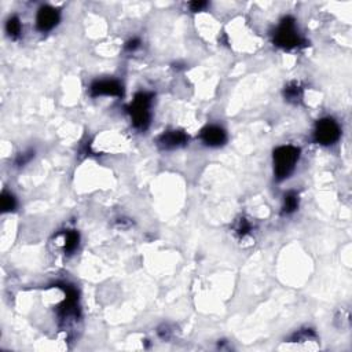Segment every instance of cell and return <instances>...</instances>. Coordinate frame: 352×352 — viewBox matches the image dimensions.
Returning <instances> with one entry per match:
<instances>
[{"label":"cell","mask_w":352,"mask_h":352,"mask_svg":"<svg viewBox=\"0 0 352 352\" xmlns=\"http://www.w3.org/2000/svg\"><path fill=\"white\" fill-rule=\"evenodd\" d=\"M300 158V149L292 145L279 146L274 150V173L276 181H285L295 171V167Z\"/></svg>","instance_id":"obj_1"},{"label":"cell","mask_w":352,"mask_h":352,"mask_svg":"<svg viewBox=\"0 0 352 352\" xmlns=\"http://www.w3.org/2000/svg\"><path fill=\"white\" fill-rule=\"evenodd\" d=\"M154 95L150 92H138L133 100L127 108L129 116L132 119L133 127L139 131H146L150 125V106H152Z\"/></svg>","instance_id":"obj_2"},{"label":"cell","mask_w":352,"mask_h":352,"mask_svg":"<svg viewBox=\"0 0 352 352\" xmlns=\"http://www.w3.org/2000/svg\"><path fill=\"white\" fill-rule=\"evenodd\" d=\"M274 43L284 50H293V48L304 46L305 42L300 36L293 17L288 15L282 19L281 24L278 25L275 33H274Z\"/></svg>","instance_id":"obj_3"},{"label":"cell","mask_w":352,"mask_h":352,"mask_svg":"<svg viewBox=\"0 0 352 352\" xmlns=\"http://www.w3.org/2000/svg\"><path fill=\"white\" fill-rule=\"evenodd\" d=\"M341 135V129L340 125L332 117H325L316 121L314 131V139L315 142L324 146H329L333 145L338 140Z\"/></svg>","instance_id":"obj_4"},{"label":"cell","mask_w":352,"mask_h":352,"mask_svg":"<svg viewBox=\"0 0 352 352\" xmlns=\"http://www.w3.org/2000/svg\"><path fill=\"white\" fill-rule=\"evenodd\" d=\"M91 96H123L124 90L117 80H96L90 87Z\"/></svg>","instance_id":"obj_5"},{"label":"cell","mask_w":352,"mask_h":352,"mask_svg":"<svg viewBox=\"0 0 352 352\" xmlns=\"http://www.w3.org/2000/svg\"><path fill=\"white\" fill-rule=\"evenodd\" d=\"M59 11L54 9L51 6H43L40 7L38 11V17H36V25L40 32H48L58 25L59 22Z\"/></svg>","instance_id":"obj_6"},{"label":"cell","mask_w":352,"mask_h":352,"mask_svg":"<svg viewBox=\"0 0 352 352\" xmlns=\"http://www.w3.org/2000/svg\"><path fill=\"white\" fill-rule=\"evenodd\" d=\"M189 142V136L187 133L183 131H167V132L161 133L157 139L158 148L162 150H173V149H179L186 146Z\"/></svg>","instance_id":"obj_7"},{"label":"cell","mask_w":352,"mask_h":352,"mask_svg":"<svg viewBox=\"0 0 352 352\" xmlns=\"http://www.w3.org/2000/svg\"><path fill=\"white\" fill-rule=\"evenodd\" d=\"M200 139L209 148H219L227 140V133L218 125H208L201 131Z\"/></svg>","instance_id":"obj_8"},{"label":"cell","mask_w":352,"mask_h":352,"mask_svg":"<svg viewBox=\"0 0 352 352\" xmlns=\"http://www.w3.org/2000/svg\"><path fill=\"white\" fill-rule=\"evenodd\" d=\"M284 95H285L286 100H289L292 103H299L300 100L303 99V87L300 86L299 83L293 81L285 87Z\"/></svg>","instance_id":"obj_9"},{"label":"cell","mask_w":352,"mask_h":352,"mask_svg":"<svg viewBox=\"0 0 352 352\" xmlns=\"http://www.w3.org/2000/svg\"><path fill=\"white\" fill-rule=\"evenodd\" d=\"M299 208V194L296 191H289L284 197L282 215H291Z\"/></svg>","instance_id":"obj_10"},{"label":"cell","mask_w":352,"mask_h":352,"mask_svg":"<svg viewBox=\"0 0 352 352\" xmlns=\"http://www.w3.org/2000/svg\"><path fill=\"white\" fill-rule=\"evenodd\" d=\"M79 241H80V235L76 230H67L65 233V245H63V251L67 255H72L79 247Z\"/></svg>","instance_id":"obj_11"},{"label":"cell","mask_w":352,"mask_h":352,"mask_svg":"<svg viewBox=\"0 0 352 352\" xmlns=\"http://www.w3.org/2000/svg\"><path fill=\"white\" fill-rule=\"evenodd\" d=\"M21 30H22V25H21V21H19L18 17H10L6 22V32L9 34L10 38L17 39L21 34Z\"/></svg>","instance_id":"obj_12"},{"label":"cell","mask_w":352,"mask_h":352,"mask_svg":"<svg viewBox=\"0 0 352 352\" xmlns=\"http://www.w3.org/2000/svg\"><path fill=\"white\" fill-rule=\"evenodd\" d=\"M0 204H2V210L3 212H11L17 206V200H15V197L11 193L3 191L2 197H0Z\"/></svg>","instance_id":"obj_13"},{"label":"cell","mask_w":352,"mask_h":352,"mask_svg":"<svg viewBox=\"0 0 352 352\" xmlns=\"http://www.w3.org/2000/svg\"><path fill=\"white\" fill-rule=\"evenodd\" d=\"M251 229H252V224L249 223V220H247L245 218H241V219H238L234 230H235V234H237L238 237L243 238L247 234H249Z\"/></svg>","instance_id":"obj_14"},{"label":"cell","mask_w":352,"mask_h":352,"mask_svg":"<svg viewBox=\"0 0 352 352\" xmlns=\"http://www.w3.org/2000/svg\"><path fill=\"white\" fill-rule=\"evenodd\" d=\"M34 157V152L33 150H28V152L21 153L18 154V157L15 158V165L17 167H24L25 164H28L32 158Z\"/></svg>","instance_id":"obj_15"},{"label":"cell","mask_w":352,"mask_h":352,"mask_svg":"<svg viewBox=\"0 0 352 352\" xmlns=\"http://www.w3.org/2000/svg\"><path fill=\"white\" fill-rule=\"evenodd\" d=\"M189 7H190L191 11L198 13V11H202L204 9H206V7H208V3H206V2H202V0H200V2H191V3H189Z\"/></svg>","instance_id":"obj_16"},{"label":"cell","mask_w":352,"mask_h":352,"mask_svg":"<svg viewBox=\"0 0 352 352\" xmlns=\"http://www.w3.org/2000/svg\"><path fill=\"white\" fill-rule=\"evenodd\" d=\"M139 46H140V40H139V39H131V40H128L127 44H125V48H127L128 51H133V50H136Z\"/></svg>","instance_id":"obj_17"}]
</instances>
